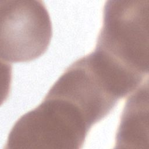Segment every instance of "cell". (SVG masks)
Segmentation results:
<instances>
[{
    "mask_svg": "<svg viewBox=\"0 0 149 149\" xmlns=\"http://www.w3.org/2000/svg\"><path fill=\"white\" fill-rule=\"evenodd\" d=\"M149 1H108L95 49L129 73H148Z\"/></svg>",
    "mask_w": 149,
    "mask_h": 149,
    "instance_id": "6da1fadb",
    "label": "cell"
},
{
    "mask_svg": "<svg viewBox=\"0 0 149 149\" xmlns=\"http://www.w3.org/2000/svg\"><path fill=\"white\" fill-rule=\"evenodd\" d=\"M90 129L77 108L47 94L16 122L5 148H81Z\"/></svg>",
    "mask_w": 149,
    "mask_h": 149,
    "instance_id": "7a4b0ae2",
    "label": "cell"
},
{
    "mask_svg": "<svg viewBox=\"0 0 149 149\" xmlns=\"http://www.w3.org/2000/svg\"><path fill=\"white\" fill-rule=\"evenodd\" d=\"M0 56L6 63L34 60L52 38L49 15L41 1H0Z\"/></svg>",
    "mask_w": 149,
    "mask_h": 149,
    "instance_id": "3957f363",
    "label": "cell"
},
{
    "mask_svg": "<svg viewBox=\"0 0 149 149\" xmlns=\"http://www.w3.org/2000/svg\"><path fill=\"white\" fill-rule=\"evenodd\" d=\"M47 94L72 104L91 127L107 116L121 99L90 54L69 66Z\"/></svg>",
    "mask_w": 149,
    "mask_h": 149,
    "instance_id": "277c9868",
    "label": "cell"
},
{
    "mask_svg": "<svg viewBox=\"0 0 149 149\" xmlns=\"http://www.w3.org/2000/svg\"><path fill=\"white\" fill-rule=\"evenodd\" d=\"M148 80L128 97L116 134L115 148H148Z\"/></svg>",
    "mask_w": 149,
    "mask_h": 149,
    "instance_id": "5b68a950",
    "label": "cell"
}]
</instances>
